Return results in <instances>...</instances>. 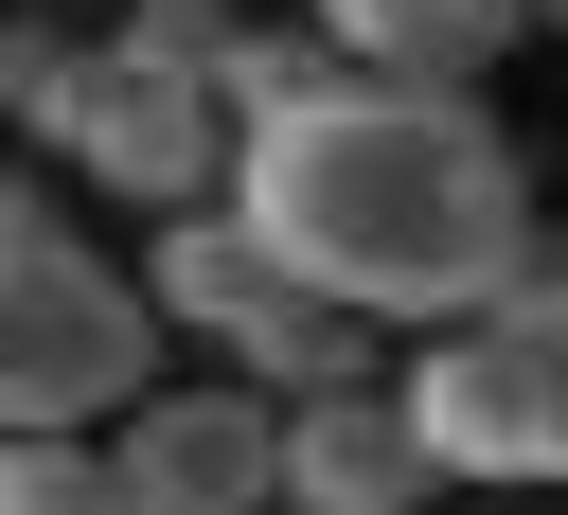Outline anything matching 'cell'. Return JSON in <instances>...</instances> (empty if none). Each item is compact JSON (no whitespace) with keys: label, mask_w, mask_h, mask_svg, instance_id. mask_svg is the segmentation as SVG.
<instances>
[{"label":"cell","mask_w":568,"mask_h":515,"mask_svg":"<svg viewBox=\"0 0 568 515\" xmlns=\"http://www.w3.org/2000/svg\"><path fill=\"white\" fill-rule=\"evenodd\" d=\"M337 71H355V53H337L320 18H248V36H231V107H248V124H284V107H320Z\"/></svg>","instance_id":"10"},{"label":"cell","mask_w":568,"mask_h":515,"mask_svg":"<svg viewBox=\"0 0 568 515\" xmlns=\"http://www.w3.org/2000/svg\"><path fill=\"white\" fill-rule=\"evenodd\" d=\"M532 18H550V36H568V0H532Z\"/></svg>","instance_id":"13"},{"label":"cell","mask_w":568,"mask_h":515,"mask_svg":"<svg viewBox=\"0 0 568 515\" xmlns=\"http://www.w3.org/2000/svg\"><path fill=\"white\" fill-rule=\"evenodd\" d=\"M89 195H142V213H195V195H231V160H248V107L213 89V53H178V36H89L71 53V89H53V124H36Z\"/></svg>","instance_id":"3"},{"label":"cell","mask_w":568,"mask_h":515,"mask_svg":"<svg viewBox=\"0 0 568 515\" xmlns=\"http://www.w3.org/2000/svg\"><path fill=\"white\" fill-rule=\"evenodd\" d=\"M178 320L142 302V266H106L36 178H0V426H106V408H142Z\"/></svg>","instance_id":"2"},{"label":"cell","mask_w":568,"mask_h":515,"mask_svg":"<svg viewBox=\"0 0 568 515\" xmlns=\"http://www.w3.org/2000/svg\"><path fill=\"white\" fill-rule=\"evenodd\" d=\"M124 515H284V391L266 373H178L142 408H106Z\"/></svg>","instance_id":"5"},{"label":"cell","mask_w":568,"mask_h":515,"mask_svg":"<svg viewBox=\"0 0 568 515\" xmlns=\"http://www.w3.org/2000/svg\"><path fill=\"white\" fill-rule=\"evenodd\" d=\"M231 195L284 231L302 284H337V302H373L408 337L462 320V302H497L515 249L550 231L532 213V160L497 142V107L479 89H408V71H337L320 107L248 124Z\"/></svg>","instance_id":"1"},{"label":"cell","mask_w":568,"mask_h":515,"mask_svg":"<svg viewBox=\"0 0 568 515\" xmlns=\"http://www.w3.org/2000/svg\"><path fill=\"white\" fill-rule=\"evenodd\" d=\"M0 515H124L106 426H0Z\"/></svg>","instance_id":"9"},{"label":"cell","mask_w":568,"mask_h":515,"mask_svg":"<svg viewBox=\"0 0 568 515\" xmlns=\"http://www.w3.org/2000/svg\"><path fill=\"white\" fill-rule=\"evenodd\" d=\"M408 515H444V497H408Z\"/></svg>","instance_id":"14"},{"label":"cell","mask_w":568,"mask_h":515,"mask_svg":"<svg viewBox=\"0 0 568 515\" xmlns=\"http://www.w3.org/2000/svg\"><path fill=\"white\" fill-rule=\"evenodd\" d=\"M302 266H284V231L248 213V195H195V213H142V302L195 337V355H248V320L284 302Z\"/></svg>","instance_id":"7"},{"label":"cell","mask_w":568,"mask_h":515,"mask_svg":"<svg viewBox=\"0 0 568 515\" xmlns=\"http://www.w3.org/2000/svg\"><path fill=\"white\" fill-rule=\"evenodd\" d=\"M71 53H89V36H53L36 0H0V124H53V89H71Z\"/></svg>","instance_id":"11"},{"label":"cell","mask_w":568,"mask_h":515,"mask_svg":"<svg viewBox=\"0 0 568 515\" xmlns=\"http://www.w3.org/2000/svg\"><path fill=\"white\" fill-rule=\"evenodd\" d=\"M497 320L568 355V231H532V249H515V284H497Z\"/></svg>","instance_id":"12"},{"label":"cell","mask_w":568,"mask_h":515,"mask_svg":"<svg viewBox=\"0 0 568 515\" xmlns=\"http://www.w3.org/2000/svg\"><path fill=\"white\" fill-rule=\"evenodd\" d=\"M408 497H444V462L408 426V373L284 391V515H408Z\"/></svg>","instance_id":"6"},{"label":"cell","mask_w":568,"mask_h":515,"mask_svg":"<svg viewBox=\"0 0 568 515\" xmlns=\"http://www.w3.org/2000/svg\"><path fill=\"white\" fill-rule=\"evenodd\" d=\"M355 71H408V89H479L515 36H532V0H302Z\"/></svg>","instance_id":"8"},{"label":"cell","mask_w":568,"mask_h":515,"mask_svg":"<svg viewBox=\"0 0 568 515\" xmlns=\"http://www.w3.org/2000/svg\"><path fill=\"white\" fill-rule=\"evenodd\" d=\"M408 426L444 462V497H515V479H568V355L515 337L497 302L426 320L408 337Z\"/></svg>","instance_id":"4"}]
</instances>
